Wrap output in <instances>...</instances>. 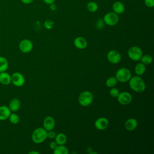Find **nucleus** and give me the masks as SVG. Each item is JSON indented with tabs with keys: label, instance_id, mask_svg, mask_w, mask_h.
Segmentation results:
<instances>
[{
	"label": "nucleus",
	"instance_id": "nucleus-17",
	"mask_svg": "<svg viewBox=\"0 0 154 154\" xmlns=\"http://www.w3.org/2000/svg\"><path fill=\"white\" fill-rule=\"evenodd\" d=\"M0 83L4 85H9L11 83V75L6 71L0 72Z\"/></svg>",
	"mask_w": 154,
	"mask_h": 154
},
{
	"label": "nucleus",
	"instance_id": "nucleus-26",
	"mask_svg": "<svg viewBox=\"0 0 154 154\" xmlns=\"http://www.w3.org/2000/svg\"><path fill=\"white\" fill-rule=\"evenodd\" d=\"M8 119H9L10 122L13 125L17 124L20 120V118L19 117V116L14 112H13V113L11 112V114L8 117Z\"/></svg>",
	"mask_w": 154,
	"mask_h": 154
},
{
	"label": "nucleus",
	"instance_id": "nucleus-33",
	"mask_svg": "<svg viewBox=\"0 0 154 154\" xmlns=\"http://www.w3.org/2000/svg\"><path fill=\"white\" fill-rule=\"evenodd\" d=\"M49 8H50L51 10L54 11H55L57 10V5L54 2H53V3L51 4H49Z\"/></svg>",
	"mask_w": 154,
	"mask_h": 154
},
{
	"label": "nucleus",
	"instance_id": "nucleus-8",
	"mask_svg": "<svg viewBox=\"0 0 154 154\" xmlns=\"http://www.w3.org/2000/svg\"><path fill=\"white\" fill-rule=\"evenodd\" d=\"M107 59L112 64H118L122 59L120 53L116 50H111L107 53Z\"/></svg>",
	"mask_w": 154,
	"mask_h": 154
},
{
	"label": "nucleus",
	"instance_id": "nucleus-9",
	"mask_svg": "<svg viewBox=\"0 0 154 154\" xmlns=\"http://www.w3.org/2000/svg\"><path fill=\"white\" fill-rule=\"evenodd\" d=\"M117 98L119 103L123 105H126L129 104L132 100V95L127 91H122L121 93L120 92Z\"/></svg>",
	"mask_w": 154,
	"mask_h": 154
},
{
	"label": "nucleus",
	"instance_id": "nucleus-7",
	"mask_svg": "<svg viewBox=\"0 0 154 154\" xmlns=\"http://www.w3.org/2000/svg\"><path fill=\"white\" fill-rule=\"evenodd\" d=\"M25 82V77L20 72H14L11 75V83L16 87H20L23 86Z\"/></svg>",
	"mask_w": 154,
	"mask_h": 154
},
{
	"label": "nucleus",
	"instance_id": "nucleus-6",
	"mask_svg": "<svg viewBox=\"0 0 154 154\" xmlns=\"http://www.w3.org/2000/svg\"><path fill=\"white\" fill-rule=\"evenodd\" d=\"M143 51L142 49L137 46H134L131 47L128 51V57L135 61L140 60L142 55H143Z\"/></svg>",
	"mask_w": 154,
	"mask_h": 154
},
{
	"label": "nucleus",
	"instance_id": "nucleus-24",
	"mask_svg": "<svg viewBox=\"0 0 154 154\" xmlns=\"http://www.w3.org/2000/svg\"><path fill=\"white\" fill-rule=\"evenodd\" d=\"M117 82H118V81L116 78V76H111L106 79L105 84L108 87L112 88L115 87L117 85Z\"/></svg>",
	"mask_w": 154,
	"mask_h": 154
},
{
	"label": "nucleus",
	"instance_id": "nucleus-15",
	"mask_svg": "<svg viewBox=\"0 0 154 154\" xmlns=\"http://www.w3.org/2000/svg\"><path fill=\"white\" fill-rule=\"evenodd\" d=\"M112 11L117 14H121L124 13L125 7L124 4L120 1H116L113 3L112 6Z\"/></svg>",
	"mask_w": 154,
	"mask_h": 154
},
{
	"label": "nucleus",
	"instance_id": "nucleus-31",
	"mask_svg": "<svg viewBox=\"0 0 154 154\" xmlns=\"http://www.w3.org/2000/svg\"><path fill=\"white\" fill-rule=\"evenodd\" d=\"M144 4L146 7L152 8L154 7V0H144Z\"/></svg>",
	"mask_w": 154,
	"mask_h": 154
},
{
	"label": "nucleus",
	"instance_id": "nucleus-36",
	"mask_svg": "<svg viewBox=\"0 0 154 154\" xmlns=\"http://www.w3.org/2000/svg\"><path fill=\"white\" fill-rule=\"evenodd\" d=\"M28 153L29 154H39V152H36V151H31Z\"/></svg>",
	"mask_w": 154,
	"mask_h": 154
},
{
	"label": "nucleus",
	"instance_id": "nucleus-19",
	"mask_svg": "<svg viewBox=\"0 0 154 154\" xmlns=\"http://www.w3.org/2000/svg\"><path fill=\"white\" fill-rule=\"evenodd\" d=\"M146 65H144L143 63H137L135 66V73L138 75V76H141L143 75L145 72H146Z\"/></svg>",
	"mask_w": 154,
	"mask_h": 154
},
{
	"label": "nucleus",
	"instance_id": "nucleus-5",
	"mask_svg": "<svg viewBox=\"0 0 154 154\" xmlns=\"http://www.w3.org/2000/svg\"><path fill=\"white\" fill-rule=\"evenodd\" d=\"M102 19L105 24L108 26H112L118 23L119 20V14L115 13L113 11H110L106 13L104 15Z\"/></svg>",
	"mask_w": 154,
	"mask_h": 154
},
{
	"label": "nucleus",
	"instance_id": "nucleus-11",
	"mask_svg": "<svg viewBox=\"0 0 154 154\" xmlns=\"http://www.w3.org/2000/svg\"><path fill=\"white\" fill-rule=\"evenodd\" d=\"M109 125V122L105 117H99L94 122L95 128L99 131L105 130L108 128Z\"/></svg>",
	"mask_w": 154,
	"mask_h": 154
},
{
	"label": "nucleus",
	"instance_id": "nucleus-35",
	"mask_svg": "<svg viewBox=\"0 0 154 154\" xmlns=\"http://www.w3.org/2000/svg\"><path fill=\"white\" fill-rule=\"evenodd\" d=\"M43 2H44L45 4H48V5H49V4H51L53 3V2H54L55 0H43Z\"/></svg>",
	"mask_w": 154,
	"mask_h": 154
},
{
	"label": "nucleus",
	"instance_id": "nucleus-22",
	"mask_svg": "<svg viewBox=\"0 0 154 154\" xmlns=\"http://www.w3.org/2000/svg\"><path fill=\"white\" fill-rule=\"evenodd\" d=\"M53 153L54 154H68L69 150L64 145H58L53 150Z\"/></svg>",
	"mask_w": 154,
	"mask_h": 154
},
{
	"label": "nucleus",
	"instance_id": "nucleus-10",
	"mask_svg": "<svg viewBox=\"0 0 154 154\" xmlns=\"http://www.w3.org/2000/svg\"><path fill=\"white\" fill-rule=\"evenodd\" d=\"M19 48L22 52L29 53L33 48V43L31 40L25 38L20 42Z\"/></svg>",
	"mask_w": 154,
	"mask_h": 154
},
{
	"label": "nucleus",
	"instance_id": "nucleus-14",
	"mask_svg": "<svg viewBox=\"0 0 154 154\" xmlns=\"http://www.w3.org/2000/svg\"><path fill=\"white\" fill-rule=\"evenodd\" d=\"M75 46L79 49H84L87 46V42L82 37H78L74 40Z\"/></svg>",
	"mask_w": 154,
	"mask_h": 154
},
{
	"label": "nucleus",
	"instance_id": "nucleus-21",
	"mask_svg": "<svg viewBox=\"0 0 154 154\" xmlns=\"http://www.w3.org/2000/svg\"><path fill=\"white\" fill-rule=\"evenodd\" d=\"M8 67V61L4 57H0V72H5Z\"/></svg>",
	"mask_w": 154,
	"mask_h": 154
},
{
	"label": "nucleus",
	"instance_id": "nucleus-1",
	"mask_svg": "<svg viewBox=\"0 0 154 154\" xmlns=\"http://www.w3.org/2000/svg\"><path fill=\"white\" fill-rule=\"evenodd\" d=\"M128 82L131 89L137 93H143L146 89V84L140 76H132Z\"/></svg>",
	"mask_w": 154,
	"mask_h": 154
},
{
	"label": "nucleus",
	"instance_id": "nucleus-18",
	"mask_svg": "<svg viewBox=\"0 0 154 154\" xmlns=\"http://www.w3.org/2000/svg\"><path fill=\"white\" fill-rule=\"evenodd\" d=\"M20 107V102L17 98L13 99L9 103L8 108L11 112H15L17 111L19 109Z\"/></svg>",
	"mask_w": 154,
	"mask_h": 154
},
{
	"label": "nucleus",
	"instance_id": "nucleus-27",
	"mask_svg": "<svg viewBox=\"0 0 154 154\" xmlns=\"http://www.w3.org/2000/svg\"><path fill=\"white\" fill-rule=\"evenodd\" d=\"M44 27L47 29H52L54 26V22L51 19H47L43 23Z\"/></svg>",
	"mask_w": 154,
	"mask_h": 154
},
{
	"label": "nucleus",
	"instance_id": "nucleus-16",
	"mask_svg": "<svg viewBox=\"0 0 154 154\" xmlns=\"http://www.w3.org/2000/svg\"><path fill=\"white\" fill-rule=\"evenodd\" d=\"M11 111L6 105L0 106V120H5L8 119Z\"/></svg>",
	"mask_w": 154,
	"mask_h": 154
},
{
	"label": "nucleus",
	"instance_id": "nucleus-23",
	"mask_svg": "<svg viewBox=\"0 0 154 154\" xmlns=\"http://www.w3.org/2000/svg\"><path fill=\"white\" fill-rule=\"evenodd\" d=\"M87 9L89 12L94 13L98 10V5L94 1H90L87 4Z\"/></svg>",
	"mask_w": 154,
	"mask_h": 154
},
{
	"label": "nucleus",
	"instance_id": "nucleus-20",
	"mask_svg": "<svg viewBox=\"0 0 154 154\" xmlns=\"http://www.w3.org/2000/svg\"><path fill=\"white\" fill-rule=\"evenodd\" d=\"M55 141L58 145H64L67 142V136L64 133H59L57 134L55 138Z\"/></svg>",
	"mask_w": 154,
	"mask_h": 154
},
{
	"label": "nucleus",
	"instance_id": "nucleus-28",
	"mask_svg": "<svg viewBox=\"0 0 154 154\" xmlns=\"http://www.w3.org/2000/svg\"><path fill=\"white\" fill-rule=\"evenodd\" d=\"M119 93H120V91L119 90V89H117V88H115L114 87H112L109 90V94L112 97H117Z\"/></svg>",
	"mask_w": 154,
	"mask_h": 154
},
{
	"label": "nucleus",
	"instance_id": "nucleus-32",
	"mask_svg": "<svg viewBox=\"0 0 154 154\" xmlns=\"http://www.w3.org/2000/svg\"><path fill=\"white\" fill-rule=\"evenodd\" d=\"M57 146H58V144L55 141H51L49 143V147L51 149H52L53 150L57 147Z\"/></svg>",
	"mask_w": 154,
	"mask_h": 154
},
{
	"label": "nucleus",
	"instance_id": "nucleus-13",
	"mask_svg": "<svg viewBox=\"0 0 154 154\" xmlns=\"http://www.w3.org/2000/svg\"><path fill=\"white\" fill-rule=\"evenodd\" d=\"M138 126L137 120L134 118L128 119L125 123V127L126 129L128 131H134Z\"/></svg>",
	"mask_w": 154,
	"mask_h": 154
},
{
	"label": "nucleus",
	"instance_id": "nucleus-3",
	"mask_svg": "<svg viewBox=\"0 0 154 154\" xmlns=\"http://www.w3.org/2000/svg\"><path fill=\"white\" fill-rule=\"evenodd\" d=\"M131 77V72L126 67H122L118 69L116 73V78L119 82L122 83L128 82Z\"/></svg>",
	"mask_w": 154,
	"mask_h": 154
},
{
	"label": "nucleus",
	"instance_id": "nucleus-30",
	"mask_svg": "<svg viewBox=\"0 0 154 154\" xmlns=\"http://www.w3.org/2000/svg\"><path fill=\"white\" fill-rule=\"evenodd\" d=\"M57 135V134L55 131L51 130V131H49L47 132V138H49L50 139H54L55 138Z\"/></svg>",
	"mask_w": 154,
	"mask_h": 154
},
{
	"label": "nucleus",
	"instance_id": "nucleus-12",
	"mask_svg": "<svg viewBox=\"0 0 154 154\" xmlns=\"http://www.w3.org/2000/svg\"><path fill=\"white\" fill-rule=\"evenodd\" d=\"M55 125V120L52 116H47L43 120V128L47 131L53 130Z\"/></svg>",
	"mask_w": 154,
	"mask_h": 154
},
{
	"label": "nucleus",
	"instance_id": "nucleus-25",
	"mask_svg": "<svg viewBox=\"0 0 154 154\" xmlns=\"http://www.w3.org/2000/svg\"><path fill=\"white\" fill-rule=\"evenodd\" d=\"M140 60H141V62L143 63L144 65H149L152 63L153 60L151 55L149 54H146V55H142Z\"/></svg>",
	"mask_w": 154,
	"mask_h": 154
},
{
	"label": "nucleus",
	"instance_id": "nucleus-29",
	"mask_svg": "<svg viewBox=\"0 0 154 154\" xmlns=\"http://www.w3.org/2000/svg\"><path fill=\"white\" fill-rule=\"evenodd\" d=\"M104 25H105V23L103 19H99L96 23V26L98 29H102L104 26Z\"/></svg>",
	"mask_w": 154,
	"mask_h": 154
},
{
	"label": "nucleus",
	"instance_id": "nucleus-34",
	"mask_svg": "<svg viewBox=\"0 0 154 154\" xmlns=\"http://www.w3.org/2000/svg\"><path fill=\"white\" fill-rule=\"evenodd\" d=\"M20 1L24 4H30L34 1V0H20Z\"/></svg>",
	"mask_w": 154,
	"mask_h": 154
},
{
	"label": "nucleus",
	"instance_id": "nucleus-4",
	"mask_svg": "<svg viewBox=\"0 0 154 154\" xmlns=\"http://www.w3.org/2000/svg\"><path fill=\"white\" fill-rule=\"evenodd\" d=\"M93 100V95L89 91L82 92L78 97L79 103L82 106H89Z\"/></svg>",
	"mask_w": 154,
	"mask_h": 154
},
{
	"label": "nucleus",
	"instance_id": "nucleus-2",
	"mask_svg": "<svg viewBox=\"0 0 154 154\" xmlns=\"http://www.w3.org/2000/svg\"><path fill=\"white\" fill-rule=\"evenodd\" d=\"M48 131L43 128H38L35 129L31 135V139L35 143H42L47 138Z\"/></svg>",
	"mask_w": 154,
	"mask_h": 154
}]
</instances>
